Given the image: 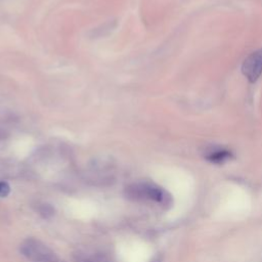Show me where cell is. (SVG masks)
<instances>
[{
    "instance_id": "obj_1",
    "label": "cell",
    "mask_w": 262,
    "mask_h": 262,
    "mask_svg": "<svg viewBox=\"0 0 262 262\" xmlns=\"http://www.w3.org/2000/svg\"><path fill=\"white\" fill-rule=\"evenodd\" d=\"M129 198L133 196L134 199H148L152 200L157 203L167 204L169 203V195L166 193L164 189L161 187L149 184V183H140V184H133L127 188Z\"/></svg>"
},
{
    "instance_id": "obj_4",
    "label": "cell",
    "mask_w": 262,
    "mask_h": 262,
    "mask_svg": "<svg viewBox=\"0 0 262 262\" xmlns=\"http://www.w3.org/2000/svg\"><path fill=\"white\" fill-rule=\"evenodd\" d=\"M205 157L211 163L222 164L232 158V152L226 148L214 146L207 150Z\"/></svg>"
},
{
    "instance_id": "obj_2",
    "label": "cell",
    "mask_w": 262,
    "mask_h": 262,
    "mask_svg": "<svg viewBox=\"0 0 262 262\" xmlns=\"http://www.w3.org/2000/svg\"><path fill=\"white\" fill-rule=\"evenodd\" d=\"M242 73L251 83L256 82L262 75V48L252 52L242 64Z\"/></svg>"
},
{
    "instance_id": "obj_3",
    "label": "cell",
    "mask_w": 262,
    "mask_h": 262,
    "mask_svg": "<svg viewBox=\"0 0 262 262\" xmlns=\"http://www.w3.org/2000/svg\"><path fill=\"white\" fill-rule=\"evenodd\" d=\"M23 252L28 258L37 261H48L53 256L46 247H44L43 245H39V243L36 241H28L27 245H24L23 247Z\"/></svg>"
},
{
    "instance_id": "obj_5",
    "label": "cell",
    "mask_w": 262,
    "mask_h": 262,
    "mask_svg": "<svg viewBox=\"0 0 262 262\" xmlns=\"http://www.w3.org/2000/svg\"><path fill=\"white\" fill-rule=\"evenodd\" d=\"M10 192V186L5 181H0V196L5 198Z\"/></svg>"
}]
</instances>
